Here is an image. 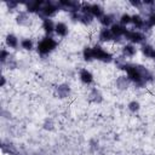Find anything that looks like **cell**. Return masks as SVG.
I'll return each instance as SVG.
<instances>
[{"mask_svg":"<svg viewBox=\"0 0 155 155\" xmlns=\"http://www.w3.org/2000/svg\"><path fill=\"white\" fill-rule=\"evenodd\" d=\"M58 46V42L52 36H44L36 45V51L40 56H47L51 52H53Z\"/></svg>","mask_w":155,"mask_h":155,"instance_id":"1","label":"cell"},{"mask_svg":"<svg viewBox=\"0 0 155 155\" xmlns=\"http://www.w3.org/2000/svg\"><path fill=\"white\" fill-rule=\"evenodd\" d=\"M92 52H93V58L96 61L102 62V63H110V62L114 61V56L109 51L103 48L99 44H96L92 47Z\"/></svg>","mask_w":155,"mask_h":155,"instance_id":"2","label":"cell"},{"mask_svg":"<svg viewBox=\"0 0 155 155\" xmlns=\"http://www.w3.org/2000/svg\"><path fill=\"white\" fill-rule=\"evenodd\" d=\"M124 39L126 41H128L130 44H133V45H143V44H145L147 35L143 31H140V30L128 29L127 33L125 34Z\"/></svg>","mask_w":155,"mask_h":155,"instance_id":"3","label":"cell"},{"mask_svg":"<svg viewBox=\"0 0 155 155\" xmlns=\"http://www.w3.org/2000/svg\"><path fill=\"white\" fill-rule=\"evenodd\" d=\"M58 10H59V8H58L57 4L52 2V1H46V2H44L42 7H41V10H40V12H39L38 15L41 17V19L52 18V17H54V16L57 15Z\"/></svg>","mask_w":155,"mask_h":155,"instance_id":"4","label":"cell"},{"mask_svg":"<svg viewBox=\"0 0 155 155\" xmlns=\"http://www.w3.org/2000/svg\"><path fill=\"white\" fill-rule=\"evenodd\" d=\"M53 94L56 98H59V99L69 98L71 96V87L65 82L58 84L53 90Z\"/></svg>","mask_w":155,"mask_h":155,"instance_id":"5","label":"cell"},{"mask_svg":"<svg viewBox=\"0 0 155 155\" xmlns=\"http://www.w3.org/2000/svg\"><path fill=\"white\" fill-rule=\"evenodd\" d=\"M87 99L90 103H93V104H101L104 99L103 97V93L99 88L97 87H92L90 91H88V94H87Z\"/></svg>","mask_w":155,"mask_h":155,"instance_id":"6","label":"cell"},{"mask_svg":"<svg viewBox=\"0 0 155 155\" xmlns=\"http://www.w3.org/2000/svg\"><path fill=\"white\" fill-rule=\"evenodd\" d=\"M79 80L81 81V84H84V85H86V86H90V85L93 84L94 76H93V74H92L88 69L82 68V69L79 70Z\"/></svg>","mask_w":155,"mask_h":155,"instance_id":"7","label":"cell"},{"mask_svg":"<svg viewBox=\"0 0 155 155\" xmlns=\"http://www.w3.org/2000/svg\"><path fill=\"white\" fill-rule=\"evenodd\" d=\"M16 23L19 27H29L31 24L30 15L27 11H19L16 15Z\"/></svg>","mask_w":155,"mask_h":155,"instance_id":"8","label":"cell"},{"mask_svg":"<svg viewBox=\"0 0 155 155\" xmlns=\"http://www.w3.org/2000/svg\"><path fill=\"white\" fill-rule=\"evenodd\" d=\"M138 69H139V73L142 75V79L145 81V84H151L155 81V74L154 71L149 70L147 67L142 65V64H138Z\"/></svg>","mask_w":155,"mask_h":155,"instance_id":"9","label":"cell"},{"mask_svg":"<svg viewBox=\"0 0 155 155\" xmlns=\"http://www.w3.org/2000/svg\"><path fill=\"white\" fill-rule=\"evenodd\" d=\"M5 45L8 47V48H12V50H17L21 45V40L17 38V35L12 34V33H8L6 36H5Z\"/></svg>","mask_w":155,"mask_h":155,"instance_id":"10","label":"cell"},{"mask_svg":"<svg viewBox=\"0 0 155 155\" xmlns=\"http://www.w3.org/2000/svg\"><path fill=\"white\" fill-rule=\"evenodd\" d=\"M131 80L127 78V75L125 74V75H121V76H117L116 78V80H115V86H116V88L117 90H120V91H125V90H127L130 86H131Z\"/></svg>","mask_w":155,"mask_h":155,"instance_id":"11","label":"cell"},{"mask_svg":"<svg viewBox=\"0 0 155 155\" xmlns=\"http://www.w3.org/2000/svg\"><path fill=\"white\" fill-rule=\"evenodd\" d=\"M41 28H42V30L45 31V34H46L47 36H51V35L54 33L56 23H54L51 18H45V19H42Z\"/></svg>","mask_w":155,"mask_h":155,"instance_id":"12","label":"cell"},{"mask_svg":"<svg viewBox=\"0 0 155 155\" xmlns=\"http://www.w3.org/2000/svg\"><path fill=\"white\" fill-rule=\"evenodd\" d=\"M98 40L101 42H111L114 40V35L110 30V28H103L98 33Z\"/></svg>","mask_w":155,"mask_h":155,"instance_id":"13","label":"cell"},{"mask_svg":"<svg viewBox=\"0 0 155 155\" xmlns=\"http://www.w3.org/2000/svg\"><path fill=\"white\" fill-rule=\"evenodd\" d=\"M140 52L145 58L153 59L155 62V47L150 44H143L140 46Z\"/></svg>","mask_w":155,"mask_h":155,"instance_id":"14","label":"cell"},{"mask_svg":"<svg viewBox=\"0 0 155 155\" xmlns=\"http://www.w3.org/2000/svg\"><path fill=\"white\" fill-rule=\"evenodd\" d=\"M90 13L93 16V18H97V19L102 18V17L105 15L104 7H103L101 4H97V2L91 4V6H90Z\"/></svg>","mask_w":155,"mask_h":155,"instance_id":"15","label":"cell"},{"mask_svg":"<svg viewBox=\"0 0 155 155\" xmlns=\"http://www.w3.org/2000/svg\"><path fill=\"white\" fill-rule=\"evenodd\" d=\"M110 30H111L114 38H124L128 29H127V27H124V25H121V24L117 22V23H114V24L110 27Z\"/></svg>","mask_w":155,"mask_h":155,"instance_id":"16","label":"cell"},{"mask_svg":"<svg viewBox=\"0 0 155 155\" xmlns=\"http://www.w3.org/2000/svg\"><path fill=\"white\" fill-rule=\"evenodd\" d=\"M136 53H137V47H136V45H133V44L127 42V44H125V45L122 46V48H121V54H122L125 58H132Z\"/></svg>","mask_w":155,"mask_h":155,"instance_id":"17","label":"cell"},{"mask_svg":"<svg viewBox=\"0 0 155 155\" xmlns=\"http://www.w3.org/2000/svg\"><path fill=\"white\" fill-rule=\"evenodd\" d=\"M42 5H44L42 1H30V2H27L24 6H25V11L29 15H31V13H36L38 15L40 12Z\"/></svg>","mask_w":155,"mask_h":155,"instance_id":"18","label":"cell"},{"mask_svg":"<svg viewBox=\"0 0 155 155\" xmlns=\"http://www.w3.org/2000/svg\"><path fill=\"white\" fill-rule=\"evenodd\" d=\"M98 22L103 28H110L115 23V16L113 13H105L102 18L98 19Z\"/></svg>","mask_w":155,"mask_h":155,"instance_id":"19","label":"cell"},{"mask_svg":"<svg viewBox=\"0 0 155 155\" xmlns=\"http://www.w3.org/2000/svg\"><path fill=\"white\" fill-rule=\"evenodd\" d=\"M131 24L134 27L136 30H142L143 27H144V24H145V19H144V17L142 15L136 13V15H132V22H131Z\"/></svg>","mask_w":155,"mask_h":155,"instance_id":"20","label":"cell"},{"mask_svg":"<svg viewBox=\"0 0 155 155\" xmlns=\"http://www.w3.org/2000/svg\"><path fill=\"white\" fill-rule=\"evenodd\" d=\"M69 33L68 25L64 22H57L56 23V28H54V34L59 38H65Z\"/></svg>","mask_w":155,"mask_h":155,"instance_id":"21","label":"cell"},{"mask_svg":"<svg viewBox=\"0 0 155 155\" xmlns=\"http://www.w3.org/2000/svg\"><path fill=\"white\" fill-rule=\"evenodd\" d=\"M21 48L24 51H33L34 50V41L30 38H24L21 40Z\"/></svg>","mask_w":155,"mask_h":155,"instance_id":"22","label":"cell"},{"mask_svg":"<svg viewBox=\"0 0 155 155\" xmlns=\"http://www.w3.org/2000/svg\"><path fill=\"white\" fill-rule=\"evenodd\" d=\"M93 19H94V18H93V16H92L91 13H81L79 23H81V24L85 25V27H88V25L92 24Z\"/></svg>","mask_w":155,"mask_h":155,"instance_id":"23","label":"cell"},{"mask_svg":"<svg viewBox=\"0 0 155 155\" xmlns=\"http://www.w3.org/2000/svg\"><path fill=\"white\" fill-rule=\"evenodd\" d=\"M82 58H84L85 62H88V63L92 62V61H94L92 47H90V46H85L84 47V50H82Z\"/></svg>","mask_w":155,"mask_h":155,"instance_id":"24","label":"cell"},{"mask_svg":"<svg viewBox=\"0 0 155 155\" xmlns=\"http://www.w3.org/2000/svg\"><path fill=\"white\" fill-rule=\"evenodd\" d=\"M42 128L46 131H53L56 128V122L52 117H46L42 121Z\"/></svg>","mask_w":155,"mask_h":155,"instance_id":"25","label":"cell"},{"mask_svg":"<svg viewBox=\"0 0 155 155\" xmlns=\"http://www.w3.org/2000/svg\"><path fill=\"white\" fill-rule=\"evenodd\" d=\"M127 109H128V111L130 113H132V114H137L139 110H140V103L138 102V101H131V102H128V104H127Z\"/></svg>","mask_w":155,"mask_h":155,"instance_id":"26","label":"cell"},{"mask_svg":"<svg viewBox=\"0 0 155 155\" xmlns=\"http://www.w3.org/2000/svg\"><path fill=\"white\" fill-rule=\"evenodd\" d=\"M132 22V15H128V13H122L120 17H119V23L124 27H127L128 24H131Z\"/></svg>","mask_w":155,"mask_h":155,"instance_id":"27","label":"cell"},{"mask_svg":"<svg viewBox=\"0 0 155 155\" xmlns=\"http://www.w3.org/2000/svg\"><path fill=\"white\" fill-rule=\"evenodd\" d=\"M5 65H6V68L10 69V70H15V69L18 68V61H17V58H15V57L11 54V57L8 58V61L6 62Z\"/></svg>","mask_w":155,"mask_h":155,"instance_id":"28","label":"cell"},{"mask_svg":"<svg viewBox=\"0 0 155 155\" xmlns=\"http://www.w3.org/2000/svg\"><path fill=\"white\" fill-rule=\"evenodd\" d=\"M11 57V54H10V52L6 50V48H1V51H0V62H1V64L2 65H5L6 64V62L8 61V58Z\"/></svg>","mask_w":155,"mask_h":155,"instance_id":"29","label":"cell"},{"mask_svg":"<svg viewBox=\"0 0 155 155\" xmlns=\"http://www.w3.org/2000/svg\"><path fill=\"white\" fill-rule=\"evenodd\" d=\"M80 16H81L80 11L69 12V18H70V19H71V22H74V23H76V22H79V21H80Z\"/></svg>","mask_w":155,"mask_h":155,"instance_id":"30","label":"cell"},{"mask_svg":"<svg viewBox=\"0 0 155 155\" xmlns=\"http://www.w3.org/2000/svg\"><path fill=\"white\" fill-rule=\"evenodd\" d=\"M5 5H6V7H7L10 11H15V10H17L18 6H19V4L16 2V1H6Z\"/></svg>","mask_w":155,"mask_h":155,"instance_id":"31","label":"cell"},{"mask_svg":"<svg viewBox=\"0 0 155 155\" xmlns=\"http://www.w3.org/2000/svg\"><path fill=\"white\" fill-rule=\"evenodd\" d=\"M130 5L133 6L134 8H140L143 6V2L142 1H130Z\"/></svg>","mask_w":155,"mask_h":155,"instance_id":"32","label":"cell"},{"mask_svg":"<svg viewBox=\"0 0 155 155\" xmlns=\"http://www.w3.org/2000/svg\"><path fill=\"white\" fill-rule=\"evenodd\" d=\"M5 85H6V76L2 75V76H1V84H0V86H1V87H5Z\"/></svg>","mask_w":155,"mask_h":155,"instance_id":"33","label":"cell"},{"mask_svg":"<svg viewBox=\"0 0 155 155\" xmlns=\"http://www.w3.org/2000/svg\"><path fill=\"white\" fill-rule=\"evenodd\" d=\"M154 74H155V63H154Z\"/></svg>","mask_w":155,"mask_h":155,"instance_id":"34","label":"cell"},{"mask_svg":"<svg viewBox=\"0 0 155 155\" xmlns=\"http://www.w3.org/2000/svg\"><path fill=\"white\" fill-rule=\"evenodd\" d=\"M154 47H155V46H154Z\"/></svg>","mask_w":155,"mask_h":155,"instance_id":"35","label":"cell"}]
</instances>
